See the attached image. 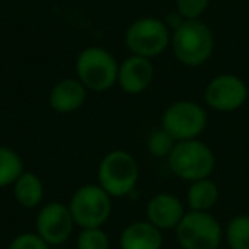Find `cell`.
I'll use <instances>...</instances> for the list:
<instances>
[{
  "label": "cell",
  "mask_w": 249,
  "mask_h": 249,
  "mask_svg": "<svg viewBox=\"0 0 249 249\" xmlns=\"http://www.w3.org/2000/svg\"><path fill=\"white\" fill-rule=\"evenodd\" d=\"M171 48L179 63L186 67H200L213 55V33L201 19L183 21L171 33Z\"/></svg>",
  "instance_id": "6da1fadb"
},
{
  "label": "cell",
  "mask_w": 249,
  "mask_h": 249,
  "mask_svg": "<svg viewBox=\"0 0 249 249\" xmlns=\"http://www.w3.org/2000/svg\"><path fill=\"white\" fill-rule=\"evenodd\" d=\"M139 164L126 150L114 149L101 159L97 167V184L111 198L128 196L139 183Z\"/></svg>",
  "instance_id": "7a4b0ae2"
},
{
  "label": "cell",
  "mask_w": 249,
  "mask_h": 249,
  "mask_svg": "<svg viewBox=\"0 0 249 249\" xmlns=\"http://www.w3.org/2000/svg\"><path fill=\"white\" fill-rule=\"evenodd\" d=\"M167 166L174 176L186 183L210 178L215 169V154L200 139L176 142L167 157Z\"/></svg>",
  "instance_id": "3957f363"
},
{
  "label": "cell",
  "mask_w": 249,
  "mask_h": 249,
  "mask_svg": "<svg viewBox=\"0 0 249 249\" xmlns=\"http://www.w3.org/2000/svg\"><path fill=\"white\" fill-rule=\"evenodd\" d=\"M120 63L114 55L101 46H89L77 55L75 77L87 90L104 92L116 86Z\"/></svg>",
  "instance_id": "277c9868"
},
{
  "label": "cell",
  "mask_w": 249,
  "mask_h": 249,
  "mask_svg": "<svg viewBox=\"0 0 249 249\" xmlns=\"http://www.w3.org/2000/svg\"><path fill=\"white\" fill-rule=\"evenodd\" d=\"M124 45L132 55L152 60L171 46V29L159 18L135 19L124 31Z\"/></svg>",
  "instance_id": "5b68a950"
},
{
  "label": "cell",
  "mask_w": 249,
  "mask_h": 249,
  "mask_svg": "<svg viewBox=\"0 0 249 249\" xmlns=\"http://www.w3.org/2000/svg\"><path fill=\"white\" fill-rule=\"evenodd\" d=\"M174 231L181 249H218L224 239V229L212 212L188 210Z\"/></svg>",
  "instance_id": "8992f818"
},
{
  "label": "cell",
  "mask_w": 249,
  "mask_h": 249,
  "mask_svg": "<svg viewBox=\"0 0 249 249\" xmlns=\"http://www.w3.org/2000/svg\"><path fill=\"white\" fill-rule=\"evenodd\" d=\"M69 208L77 227H103L113 212V198L99 184H84L73 191Z\"/></svg>",
  "instance_id": "52a82bcc"
},
{
  "label": "cell",
  "mask_w": 249,
  "mask_h": 249,
  "mask_svg": "<svg viewBox=\"0 0 249 249\" xmlns=\"http://www.w3.org/2000/svg\"><path fill=\"white\" fill-rule=\"evenodd\" d=\"M208 114L196 101L179 99L166 107L162 114V126L176 142L198 139L205 132Z\"/></svg>",
  "instance_id": "ba28073f"
},
{
  "label": "cell",
  "mask_w": 249,
  "mask_h": 249,
  "mask_svg": "<svg viewBox=\"0 0 249 249\" xmlns=\"http://www.w3.org/2000/svg\"><path fill=\"white\" fill-rule=\"evenodd\" d=\"M75 222L70 213L69 203L50 201L45 203L36 213L35 232L50 246H63L75 229Z\"/></svg>",
  "instance_id": "9c48e42d"
},
{
  "label": "cell",
  "mask_w": 249,
  "mask_h": 249,
  "mask_svg": "<svg viewBox=\"0 0 249 249\" xmlns=\"http://www.w3.org/2000/svg\"><path fill=\"white\" fill-rule=\"evenodd\" d=\"M249 96L248 84L234 73H220L207 84L203 99L210 109L218 113H232L241 109Z\"/></svg>",
  "instance_id": "30bf717a"
},
{
  "label": "cell",
  "mask_w": 249,
  "mask_h": 249,
  "mask_svg": "<svg viewBox=\"0 0 249 249\" xmlns=\"http://www.w3.org/2000/svg\"><path fill=\"white\" fill-rule=\"evenodd\" d=\"M154 80L152 60L143 56L130 55L120 63L118 69V82L120 89L126 94H142L150 87Z\"/></svg>",
  "instance_id": "8fae6325"
},
{
  "label": "cell",
  "mask_w": 249,
  "mask_h": 249,
  "mask_svg": "<svg viewBox=\"0 0 249 249\" xmlns=\"http://www.w3.org/2000/svg\"><path fill=\"white\" fill-rule=\"evenodd\" d=\"M186 213L184 203L173 193H157L149 200L145 218L160 231L176 229Z\"/></svg>",
  "instance_id": "7c38bea8"
},
{
  "label": "cell",
  "mask_w": 249,
  "mask_h": 249,
  "mask_svg": "<svg viewBox=\"0 0 249 249\" xmlns=\"http://www.w3.org/2000/svg\"><path fill=\"white\" fill-rule=\"evenodd\" d=\"M87 99V89L77 77L62 79L52 87L48 94V104L55 113L70 114L79 111Z\"/></svg>",
  "instance_id": "4fadbf2b"
},
{
  "label": "cell",
  "mask_w": 249,
  "mask_h": 249,
  "mask_svg": "<svg viewBox=\"0 0 249 249\" xmlns=\"http://www.w3.org/2000/svg\"><path fill=\"white\" fill-rule=\"evenodd\" d=\"M162 231L149 220H135L123 229L120 235L121 249H162Z\"/></svg>",
  "instance_id": "5bb4252c"
},
{
  "label": "cell",
  "mask_w": 249,
  "mask_h": 249,
  "mask_svg": "<svg viewBox=\"0 0 249 249\" xmlns=\"http://www.w3.org/2000/svg\"><path fill=\"white\" fill-rule=\"evenodd\" d=\"M12 193L19 207L35 210L41 205L45 196V186H43L41 178L31 171H24L12 184Z\"/></svg>",
  "instance_id": "9a60e30c"
},
{
  "label": "cell",
  "mask_w": 249,
  "mask_h": 249,
  "mask_svg": "<svg viewBox=\"0 0 249 249\" xmlns=\"http://www.w3.org/2000/svg\"><path fill=\"white\" fill-rule=\"evenodd\" d=\"M220 191L215 181L210 178L198 179L190 183L186 191V205L190 210L195 212H212V208L217 205Z\"/></svg>",
  "instance_id": "2e32d148"
},
{
  "label": "cell",
  "mask_w": 249,
  "mask_h": 249,
  "mask_svg": "<svg viewBox=\"0 0 249 249\" xmlns=\"http://www.w3.org/2000/svg\"><path fill=\"white\" fill-rule=\"evenodd\" d=\"M24 173L22 157L14 149L0 145V188H7Z\"/></svg>",
  "instance_id": "e0dca14e"
},
{
  "label": "cell",
  "mask_w": 249,
  "mask_h": 249,
  "mask_svg": "<svg viewBox=\"0 0 249 249\" xmlns=\"http://www.w3.org/2000/svg\"><path fill=\"white\" fill-rule=\"evenodd\" d=\"M225 242L231 249H249V215H235L224 231Z\"/></svg>",
  "instance_id": "ac0fdd59"
},
{
  "label": "cell",
  "mask_w": 249,
  "mask_h": 249,
  "mask_svg": "<svg viewBox=\"0 0 249 249\" xmlns=\"http://www.w3.org/2000/svg\"><path fill=\"white\" fill-rule=\"evenodd\" d=\"M174 145H176V140H174L162 126L154 130V132L149 135V139H147V149H149V154L154 157H157V159H167L169 154L173 152Z\"/></svg>",
  "instance_id": "d6986e66"
},
{
  "label": "cell",
  "mask_w": 249,
  "mask_h": 249,
  "mask_svg": "<svg viewBox=\"0 0 249 249\" xmlns=\"http://www.w3.org/2000/svg\"><path fill=\"white\" fill-rule=\"evenodd\" d=\"M75 249H111V242L103 227L80 229Z\"/></svg>",
  "instance_id": "ffe728a7"
},
{
  "label": "cell",
  "mask_w": 249,
  "mask_h": 249,
  "mask_svg": "<svg viewBox=\"0 0 249 249\" xmlns=\"http://www.w3.org/2000/svg\"><path fill=\"white\" fill-rule=\"evenodd\" d=\"M174 4L178 14L184 21H191V19H201L210 5V0H176Z\"/></svg>",
  "instance_id": "44dd1931"
},
{
  "label": "cell",
  "mask_w": 249,
  "mask_h": 249,
  "mask_svg": "<svg viewBox=\"0 0 249 249\" xmlns=\"http://www.w3.org/2000/svg\"><path fill=\"white\" fill-rule=\"evenodd\" d=\"M7 249H50V246L36 232H22L9 242Z\"/></svg>",
  "instance_id": "7402d4cb"
},
{
  "label": "cell",
  "mask_w": 249,
  "mask_h": 249,
  "mask_svg": "<svg viewBox=\"0 0 249 249\" xmlns=\"http://www.w3.org/2000/svg\"><path fill=\"white\" fill-rule=\"evenodd\" d=\"M50 249H69V248H63V246H55V248H50Z\"/></svg>",
  "instance_id": "603a6c76"
}]
</instances>
